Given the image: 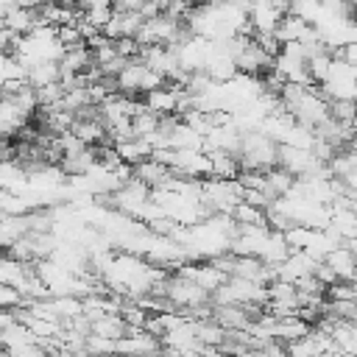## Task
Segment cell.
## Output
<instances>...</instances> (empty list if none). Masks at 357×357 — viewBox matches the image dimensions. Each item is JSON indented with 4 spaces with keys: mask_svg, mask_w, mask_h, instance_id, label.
Instances as JSON below:
<instances>
[{
    "mask_svg": "<svg viewBox=\"0 0 357 357\" xmlns=\"http://www.w3.org/2000/svg\"><path fill=\"white\" fill-rule=\"evenodd\" d=\"M329 117L340 126H351L357 117V100H329Z\"/></svg>",
    "mask_w": 357,
    "mask_h": 357,
    "instance_id": "3",
    "label": "cell"
},
{
    "mask_svg": "<svg viewBox=\"0 0 357 357\" xmlns=\"http://www.w3.org/2000/svg\"><path fill=\"white\" fill-rule=\"evenodd\" d=\"M0 22H3L14 36H28L33 28L42 25V22H39V11H36V8H22V6H20V8H11Z\"/></svg>",
    "mask_w": 357,
    "mask_h": 357,
    "instance_id": "1",
    "label": "cell"
},
{
    "mask_svg": "<svg viewBox=\"0 0 357 357\" xmlns=\"http://www.w3.org/2000/svg\"><path fill=\"white\" fill-rule=\"evenodd\" d=\"M318 8H321V0H287V14L293 17H301L312 25V20L318 17Z\"/></svg>",
    "mask_w": 357,
    "mask_h": 357,
    "instance_id": "4",
    "label": "cell"
},
{
    "mask_svg": "<svg viewBox=\"0 0 357 357\" xmlns=\"http://www.w3.org/2000/svg\"><path fill=\"white\" fill-rule=\"evenodd\" d=\"M310 31H312V25H310L307 20L293 17V14H284V17H282V22H279V28H276L273 33H276L279 45H287V42H301Z\"/></svg>",
    "mask_w": 357,
    "mask_h": 357,
    "instance_id": "2",
    "label": "cell"
},
{
    "mask_svg": "<svg viewBox=\"0 0 357 357\" xmlns=\"http://www.w3.org/2000/svg\"><path fill=\"white\" fill-rule=\"evenodd\" d=\"M39 3H56V0H39Z\"/></svg>",
    "mask_w": 357,
    "mask_h": 357,
    "instance_id": "5",
    "label": "cell"
}]
</instances>
